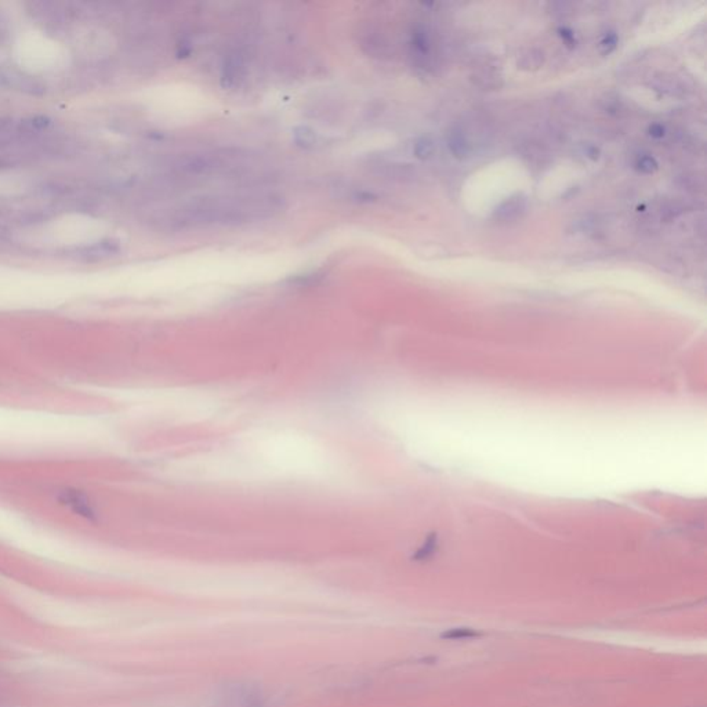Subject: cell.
Instances as JSON below:
<instances>
[{
  "mask_svg": "<svg viewBox=\"0 0 707 707\" xmlns=\"http://www.w3.org/2000/svg\"><path fill=\"white\" fill-rule=\"evenodd\" d=\"M271 195L255 197H203L183 203L166 212L158 223L173 231L213 226H231L257 220L278 207Z\"/></svg>",
  "mask_w": 707,
  "mask_h": 707,
  "instance_id": "6da1fadb",
  "label": "cell"
},
{
  "mask_svg": "<svg viewBox=\"0 0 707 707\" xmlns=\"http://www.w3.org/2000/svg\"><path fill=\"white\" fill-rule=\"evenodd\" d=\"M528 206H529L528 198L524 197L522 194H517L514 197L506 199L505 202H502L496 207L493 216L499 222L511 223V222H515L518 219H522L524 214L528 212Z\"/></svg>",
  "mask_w": 707,
  "mask_h": 707,
  "instance_id": "7a4b0ae2",
  "label": "cell"
},
{
  "mask_svg": "<svg viewBox=\"0 0 707 707\" xmlns=\"http://www.w3.org/2000/svg\"><path fill=\"white\" fill-rule=\"evenodd\" d=\"M117 252H119V243L116 241L108 239V241H103L100 243H96L90 248H85L79 253V257H82L86 261H97V260H103V258L116 255Z\"/></svg>",
  "mask_w": 707,
  "mask_h": 707,
  "instance_id": "3957f363",
  "label": "cell"
},
{
  "mask_svg": "<svg viewBox=\"0 0 707 707\" xmlns=\"http://www.w3.org/2000/svg\"><path fill=\"white\" fill-rule=\"evenodd\" d=\"M448 146L457 159H467L471 154V145L460 127H453L448 133Z\"/></svg>",
  "mask_w": 707,
  "mask_h": 707,
  "instance_id": "277c9868",
  "label": "cell"
},
{
  "mask_svg": "<svg viewBox=\"0 0 707 707\" xmlns=\"http://www.w3.org/2000/svg\"><path fill=\"white\" fill-rule=\"evenodd\" d=\"M544 61V57H543V53L540 50H536V49H528L525 53H522L519 58H518V68L521 69H527V71H531V69H538L541 67Z\"/></svg>",
  "mask_w": 707,
  "mask_h": 707,
  "instance_id": "5b68a950",
  "label": "cell"
},
{
  "mask_svg": "<svg viewBox=\"0 0 707 707\" xmlns=\"http://www.w3.org/2000/svg\"><path fill=\"white\" fill-rule=\"evenodd\" d=\"M481 636V633L473 630V628H451L441 634V638L445 640H463V638H474Z\"/></svg>",
  "mask_w": 707,
  "mask_h": 707,
  "instance_id": "8992f818",
  "label": "cell"
},
{
  "mask_svg": "<svg viewBox=\"0 0 707 707\" xmlns=\"http://www.w3.org/2000/svg\"><path fill=\"white\" fill-rule=\"evenodd\" d=\"M435 145L430 139H420L415 144V155L420 159H428L434 155Z\"/></svg>",
  "mask_w": 707,
  "mask_h": 707,
  "instance_id": "52a82bcc",
  "label": "cell"
},
{
  "mask_svg": "<svg viewBox=\"0 0 707 707\" xmlns=\"http://www.w3.org/2000/svg\"><path fill=\"white\" fill-rule=\"evenodd\" d=\"M637 169L640 170L641 173L651 174L657 169V162L652 156H641L637 162Z\"/></svg>",
  "mask_w": 707,
  "mask_h": 707,
  "instance_id": "ba28073f",
  "label": "cell"
},
{
  "mask_svg": "<svg viewBox=\"0 0 707 707\" xmlns=\"http://www.w3.org/2000/svg\"><path fill=\"white\" fill-rule=\"evenodd\" d=\"M618 45V36L615 33H608L602 40H601V52L604 54H609L612 50H615Z\"/></svg>",
  "mask_w": 707,
  "mask_h": 707,
  "instance_id": "9c48e42d",
  "label": "cell"
},
{
  "mask_svg": "<svg viewBox=\"0 0 707 707\" xmlns=\"http://www.w3.org/2000/svg\"><path fill=\"white\" fill-rule=\"evenodd\" d=\"M650 134H651L652 137L660 139V137L665 136V127L662 125L655 123V125H652L651 127H650Z\"/></svg>",
  "mask_w": 707,
  "mask_h": 707,
  "instance_id": "30bf717a",
  "label": "cell"
},
{
  "mask_svg": "<svg viewBox=\"0 0 707 707\" xmlns=\"http://www.w3.org/2000/svg\"><path fill=\"white\" fill-rule=\"evenodd\" d=\"M560 32H561L560 35H561V36H563V39L565 40L566 45H575V43H576V42H575V35L572 33V30L563 28L560 29Z\"/></svg>",
  "mask_w": 707,
  "mask_h": 707,
  "instance_id": "8fae6325",
  "label": "cell"
}]
</instances>
